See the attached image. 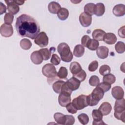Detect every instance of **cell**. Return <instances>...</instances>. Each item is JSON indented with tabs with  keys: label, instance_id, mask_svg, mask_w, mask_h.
<instances>
[{
	"label": "cell",
	"instance_id": "cell-9",
	"mask_svg": "<svg viewBox=\"0 0 125 125\" xmlns=\"http://www.w3.org/2000/svg\"><path fill=\"white\" fill-rule=\"evenodd\" d=\"M92 116L93 119V125H105V124L102 120L103 114L99 109H94L92 112Z\"/></svg>",
	"mask_w": 125,
	"mask_h": 125
},
{
	"label": "cell",
	"instance_id": "cell-48",
	"mask_svg": "<svg viewBox=\"0 0 125 125\" xmlns=\"http://www.w3.org/2000/svg\"><path fill=\"white\" fill-rule=\"evenodd\" d=\"M90 38L87 35H84L81 39V43L83 46L86 47V45L90 40Z\"/></svg>",
	"mask_w": 125,
	"mask_h": 125
},
{
	"label": "cell",
	"instance_id": "cell-22",
	"mask_svg": "<svg viewBox=\"0 0 125 125\" xmlns=\"http://www.w3.org/2000/svg\"><path fill=\"white\" fill-rule=\"evenodd\" d=\"M105 12V7L103 3H98L95 5L94 14L100 17L104 15Z\"/></svg>",
	"mask_w": 125,
	"mask_h": 125
},
{
	"label": "cell",
	"instance_id": "cell-42",
	"mask_svg": "<svg viewBox=\"0 0 125 125\" xmlns=\"http://www.w3.org/2000/svg\"><path fill=\"white\" fill-rule=\"evenodd\" d=\"M98 62L95 60L92 61L88 66V70L90 72H94L98 68Z\"/></svg>",
	"mask_w": 125,
	"mask_h": 125
},
{
	"label": "cell",
	"instance_id": "cell-34",
	"mask_svg": "<svg viewBox=\"0 0 125 125\" xmlns=\"http://www.w3.org/2000/svg\"><path fill=\"white\" fill-rule=\"evenodd\" d=\"M115 49L118 53H123L125 51V43L123 42H118L115 45Z\"/></svg>",
	"mask_w": 125,
	"mask_h": 125
},
{
	"label": "cell",
	"instance_id": "cell-3",
	"mask_svg": "<svg viewBox=\"0 0 125 125\" xmlns=\"http://www.w3.org/2000/svg\"><path fill=\"white\" fill-rule=\"evenodd\" d=\"M42 73L48 79H53L57 76L55 67L51 63H47L42 67Z\"/></svg>",
	"mask_w": 125,
	"mask_h": 125
},
{
	"label": "cell",
	"instance_id": "cell-33",
	"mask_svg": "<svg viewBox=\"0 0 125 125\" xmlns=\"http://www.w3.org/2000/svg\"><path fill=\"white\" fill-rule=\"evenodd\" d=\"M39 51L41 54L43 60L46 61L50 59L51 52L47 48H42L40 49Z\"/></svg>",
	"mask_w": 125,
	"mask_h": 125
},
{
	"label": "cell",
	"instance_id": "cell-31",
	"mask_svg": "<svg viewBox=\"0 0 125 125\" xmlns=\"http://www.w3.org/2000/svg\"><path fill=\"white\" fill-rule=\"evenodd\" d=\"M95 4L93 3H88L85 5L84 7V13L89 15H93L94 14Z\"/></svg>",
	"mask_w": 125,
	"mask_h": 125
},
{
	"label": "cell",
	"instance_id": "cell-21",
	"mask_svg": "<svg viewBox=\"0 0 125 125\" xmlns=\"http://www.w3.org/2000/svg\"><path fill=\"white\" fill-rule=\"evenodd\" d=\"M61 8L60 4L55 1L50 2L48 5V9L49 12L53 14H57Z\"/></svg>",
	"mask_w": 125,
	"mask_h": 125
},
{
	"label": "cell",
	"instance_id": "cell-45",
	"mask_svg": "<svg viewBox=\"0 0 125 125\" xmlns=\"http://www.w3.org/2000/svg\"><path fill=\"white\" fill-rule=\"evenodd\" d=\"M66 120L65 124V125H72L75 123V118L72 115H65Z\"/></svg>",
	"mask_w": 125,
	"mask_h": 125
},
{
	"label": "cell",
	"instance_id": "cell-36",
	"mask_svg": "<svg viewBox=\"0 0 125 125\" xmlns=\"http://www.w3.org/2000/svg\"><path fill=\"white\" fill-rule=\"evenodd\" d=\"M111 69L110 67L107 64H104L102 65L99 69V73L101 75L104 76L110 73Z\"/></svg>",
	"mask_w": 125,
	"mask_h": 125
},
{
	"label": "cell",
	"instance_id": "cell-47",
	"mask_svg": "<svg viewBox=\"0 0 125 125\" xmlns=\"http://www.w3.org/2000/svg\"><path fill=\"white\" fill-rule=\"evenodd\" d=\"M61 92H65V93H67L68 94H71L72 91L68 87L66 83L64 82V83H63V84L62 86V90H61Z\"/></svg>",
	"mask_w": 125,
	"mask_h": 125
},
{
	"label": "cell",
	"instance_id": "cell-12",
	"mask_svg": "<svg viewBox=\"0 0 125 125\" xmlns=\"http://www.w3.org/2000/svg\"><path fill=\"white\" fill-rule=\"evenodd\" d=\"M111 94L113 98L116 100H119L124 98V91L121 87L115 86L112 88Z\"/></svg>",
	"mask_w": 125,
	"mask_h": 125
},
{
	"label": "cell",
	"instance_id": "cell-8",
	"mask_svg": "<svg viewBox=\"0 0 125 125\" xmlns=\"http://www.w3.org/2000/svg\"><path fill=\"white\" fill-rule=\"evenodd\" d=\"M79 21L83 27H88L91 24L92 16L84 12H83L79 16Z\"/></svg>",
	"mask_w": 125,
	"mask_h": 125
},
{
	"label": "cell",
	"instance_id": "cell-27",
	"mask_svg": "<svg viewBox=\"0 0 125 125\" xmlns=\"http://www.w3.org/2000/svg\"><path fill=\"white\" fill-rule=\"evenodd\" d=\"M99 42L98 41L95 40V39H90L89 42H88L86 47L88 49H89L90 50L94 51L97 49V48L99 47Z\"/></svg>",
	"mask_w": 125,
	"mask_h": 125
},
{
	"label": "cell",
	"instance_id": "cell-15",
	"mask_svg": "<svg viewBox=\"0 0 125 125\" xmlns=\"http://www.w3.org/2000/svg\"><path fill=\"white\" fill-rule=\"evenodd\" d=\"M113 14L116 17H121L125 14V6L123 4L116 5L112 10Z\"/></svg>",
	"mask_w": 125,
	"mask_h": 125
},
{
	"label": "cell",
	"instance_id": "cell-37",
	"mask_svg": "<svg viewBox=\"0 0 125 125\" xmlns=\"http://www.w3.org/2000/svg\"><path fill=\"white\" fill-rule=\"evenodd\" d=\"M73 77H75L81 82H83L85 80L86 77V72L83 70L82 69L78 73L75 75H73Z\"/></svg>",
	"mask_w": 125,
	"mask_h": 125
},
{
	"label": "cell",
	"instance_id": "cell-14",
	"mask_svg": "<svg viewBox=\"0 0 125 125\" xmlns=\"http://www.w3.org/2000/svg\"><path fill=\"white\" fill-rule=\"evenodd\" d=\"M30 59L32 62L35 64H41L43 60V58L39 50L32 52L30 55Z\"/></svg>",
	"mask_w": 125,
	"mask_h": 125
},
{
	"label": "cell",
	"instance_id": "cell-25",
	"mask_svg": "<svg viewBox=\"0 0 125 125\" xmlns=\"http://www.w3.org/2000/svg\"><path fill=\"white\" fill-rule=\"evenodd\" d=\"M54 118L56 122L59 125H64L66 120L65 115L60 113L56 112L54 114Z\"/></svg>",
	"mask_w": 125,
	"mask_h": 125
},
{
	"label": "cell",
	"instance_id": "cell-23",
	"mask_svg": "<svg viewBox=\"0 0 125 125\" xmlns=\"http://www.w3.org/2000/svg\"><path fill=\"white\" fill-rule=\"evenodd\" d=\"M69 69L71 73L73 75H75L78 73L82 69V68L79 63L77 62H73L71 63Z\"/></svg>",
	"mask_w": 125,
	"mask_h": 125
},
{
	"label": "cell",
	"instance_id": "cell-41",
	"mask_svg": "<svg viewBox=\"0 0 125 125\" xmlns=\"http://www.w3.org/2000/svg\"><path fill=\"white\" fill-rule=\"evenodd\" d=\"M97 86L101 87L104 92H106L108 90H109V89L111 87V84L103 82L102 83H99Z\"/></svg>",
	"mask_w": 125,
	"mask_h": 125
},
{
	"label": "cell",
	"instance_id": "cell-4",
	"mask_svg": "<svg viewBox=\"0 0 125 125\" xmlns=\"http://www.w3.org/2000/svg\"><path fill=\"white\" fill-rule=\"evenodd\" d=\"M87 96L80 95L78 97L74 99L72 102V104L77 110H81L87 107L88 104L86 100Z\"/></svg>",
	"mask_w": 125,
	"mask_h": 125
},
{
	"label": "cell",
	"instance_id": "cell-6",
	"mask_svg": "<svg viewBox=\"0 0 125 125\" xmlns=\"http://www.w3.org/2000/svg\"><path fill=\"white\" fill-rule=\"evenodd\" d=\"M13 28L11 24L3 23L0 26V32L2 37L8 38L13 34Z\"/></svg>",
	"mask_w": 125,
	"mask_h": 125
},
{
	"label": "cell",
	"instance_id": "cell-50",
	"mask_svg": "<svg viewBox=\"0 0 125 125\" xmlns=\"http://www.w3.org/2000/svg\"><path fill=\"white\" fill-rule=\"evenodd\" d=\"M6 7L1 2H0V15H2V14L6 12Z\"/></svg>",
	"mask_w": 125,
	"mask_h": 125
},
{
	"label": "cell",
	"instance_id": "cell-17",
	"mask_svg": "<svg viewBox=\"0 0 125 125\" xmlns=\"http://www.w3.org/2000/svg\"><path fill=\"white\" fill-rule=\"evenodd\" d=\"M102 113L103 115L106 116L108 115L111 111L112 106L108 102L103 103L98 109Z\"/></svg>",
	"mask_w": 125,
	"mask_h": 125
},
{
	"label": "cell",
	"instance_id": "cell-1",
	"mask_svg": "<svg viewBox=\"0 0 125 125\" xmlns=\"http://www.w3.org/2000/svg\"><path fill=\"white\" fill-rule=\"evenodd\" d=\"M15 27L20 36L28 37L32 40L35 39L40 31L38 21L27 14H22L17 19Z\"/></svg>",
	"mask_w": 125,
	"mask_h": 125
},
{
	"label": "cell",
	"instance_id": "cell-10",
	"mask_svg": "<svg viewBox=\"0 0 125 125\" xmlns=\"http://www.w3.org/2000/svg\"><path fill=\"white\" fill-rule=\"evenodd\" d=\"M5 3L7 5V10L10 13L15 15L20 11L19 5L15 2L14 0H5Z\"/></svg>",
	"mask_w": 125,
	"mask_h": 125
},
{
	"label": "cell",
	"instance_id": "cell-28",
	"mask_svg": "<svg viewBox=\"0 0 125 125\" xmlns=\"http://www.w3.org/2000/svg\"><path fill=\"white\" fill-rule=\"evenodd\" d=\"M64 82H65L61 80H58L55 82L52 85V88L54 91L56 93H61L62 86L64 83Z\"/></svg>",
	"mask_w": 125,
	"mask_h": 125
},
{
	"label": "cell",
	"instance_id": "cell-35",
	"mask_svg": "<svg viewBox=\"0 0 125 125\" xmlns=\"http://www.w3.org/2000/svg\"><path fill=\"white\" fill-rule=\"evenodd\" d=\"M78 119L80 122L83 125L87 124L89 120L88 115L85 113H82L79 115L78 116Z\"/></svg>",
	"mask_w": 125,
	"mask_h": 125
},
{
	"label": "cell",
	"instance_id": "cell-18",
	"mask_svg": "<svg viewBox=\"0 0 125 125\" xmlns=\"http://www.w3.org/2000/svg\"><path fill=\"white\" fill-rule=\"evenodd\" d=\"M125 99L123 98L121 99L116 100L114 105L115 112H122L125 111Z\"/></svg>",
	"mask_w": 125,
	"mask_h": 125
},
{
	"label": "cell",
	"instance_id": "cell-32",
	"mask_svg": "<svg viewBox=\"0 0 125 125\" xmlns=\"http://www.w3.org/2000/svg\"><path fill=\"white\" fill-rule=\"evenodd\" d=\"M68 74V71L67 69L63 66H62L59 69V71L57 73V76L59 79H66Z\"/></svg>",
	"mask_w": 125,
	"mask_h": 125
},
{
	"label": "cell",
	"instance_id": "cell-7",
	"mask_svg": "<svg viewBox=\"0 0 125 125\" xmlns=\"http://www.w3.org/2000/svg\"><path fill=\"white\" fill-rule=\"evenodd\" d=\"M71 101V95L65 92H61L58 97V102L60 105L62 107H66Z\"/></svg>",
	"mask_w": 125,
	"mask_h": 125
},
{
	"label": "cell",
	"instance_id": "cell-2",
	"mask_svg": "<svg viewBox=\"0 0 125 125\" xmlns=\"http://www.w3.org/2000/svg\"><path fill=\"white\" fill-rule=\"evenodd\" d=\"M57 50L62 61L69 62L73 59V55L69 45L66 43L62 42L60 43L58 45Z\"/></svg>",
	"mask_w": 125,
	"mask_h": 125
},
{
	"label": "cell",
	"instance_id": "cell-24",
	"mask_svg": "<svg viewBox=\"0 0 125 125\" xmlns=\"http://www.w3.org/2000/svg\"><path fill=\"white\" fill-rule=\"evenodd\" d=\"M84 53V47L81 44L76 45L73 50V54L76 57L79 58L83 56Z\"/></svg>",
	"mask_w": 125,
	"mask_h": 125
},
{
	"label": "cell",
	"instance_id": "cell-11",
	"mask_svg": "<svg viewBox=\"0 0 125 125\" xmlns=\"http://www.w3.org/2000/svg\"><path fill=\"white\" fill-rule=\"evenodd\" d=\"M104 92L100 87L97 86L90 94L91 97L97 102H99L104 97Z\"/></svg>",
	"mask_w": 125,
	"mask_h": 125
},
{
	"label": "cell",
	"instance_id": "cell-38",
	"mask_svg": "<svg viewBox=\"0 0 125 125\" xmlns=\"http://www.w3.org/2000/svg\"><path fill=\"white\" fill-rule=\"evenodd\" d=\"M100 83L99 77L96 75L92 76L89 80V83L92 86H97Z\"/></svg>",
	"mask_w": 125,
	"mask_h": 125
},
{
	"label": "cell",
	"instance_id": "cell-19",
	"mask_svg": "<svg viewBox=\"0 0 125 125\" xmlns=\"http://www.w3.org/2000/svg\"><path fill=\"white\" fill-rule=\"evenodd\" d=\"M106 33L101 29H96L94 30L92 34V38L98 41H103L104 35Z\"/></svg>",
	"mask_w": 125,
	"mask_h": 125
},
{
	"label": "cell",
	"instance_id": "cell-46",
	"mask_svg": "<svg viewBox=\"0 0 125 125\" xmlns=\"http://www.w3.org/2000/svg\"><path fill=\"white\" fill-rule=\"evenodd\" d=\"M66 110L67 111L72 114H75L77 112V109L75 107L72 103H70L66 106Z\"/></svg>",
	"mask_w": 125,
	"mask_h": 125
},
{
	"label": "cell",
	"instance_id": "cell-13",
	"mask_svg": "<svg viewBox=\"0 0 125 125\" xmlns=\"http://www.w3.org/2000/svg\"><path fill=\"white\" fill-rule=\"evenodd\" d=\"M68 87L73 91L77 90L81 84V82L74 77H72L66 82Z\"/></svg>",
	"mask_w": 125,
	"mask_h": 125
},
{
	"label": "cell",
	"instance_id": "cell-30",
	"mask_svg": "<svg viewBox=\"0 0 125 125\" xmlns=\"http://www.w3.org/2000/svg\"><path fill=\"white\" fill-rule=\"evenodd\" d=\"M32 46L31 41L27 39H23L20 41V46L24 50L29 49Z\"/></svg>",
	"mask_w": 125,
	"mask_h": 125
},
{
	"label": "cell",
	"instance_id": "cell-26",
	"mask_svg": "<svg viewBox=\"0 0 125 125\" xmlns=\"http://www.w3.org/2000/svg\"><path fill=\"white\" fill-rule=\"evenodd\" d=\"M69 16V11L65 8H61L57 13L58 18L61 21H64L67 19Z\"/></svg>",
	"mask_w": 125,
	"mask_h": 125
},
{
	"label": "cell",
	"instance_id": "cell-40",
	"mask_svg": "<svg viewBox=\"0 0 125 125\" xmlns=\"http://www.w3.org/2000/svg\"><path fill=\"white\" fill-rule=\"evenodd\" d=\"M50 62L53 65H57L60 64L61 62V59L56 54H53L51 58Z\"/></svg>",
	"mask_w": 125,
	"mask_h": 125
},
{
	"label": "cell",
	"instance_id": "cell-29",
	"mask_svg": "<svg viewBox=\"0 0 125 125\" xmlns=\"http://www.w3.org/2000/svg\"><path fill=\"white\" fill-rule=\"evenodd\" d=\"M116 81V77L115 76L111 73H109L104 76L103 78V82L112 84L115 83Z\"/></svg>",
	"mask_w": 125,
	"mask_h": 125
},
{
	"label": "cell",
	"instance_id": "cell-49",
	"mask_svg": "<svg viewBox=\"0 0 125 125\" xmlns=\"http://www.w3.org/2000/svg\"><path fill=\"white\" fill-rule=\"evenodd\" d=\"M125 26H123L119 28L118 30V35L120 37L122 38H125Z\"/></svg>",
	"mask_w": 125,
	"mask_h": 125
},
{
	"label": "cell",
	"instance_id": "cell-39",
	"mask_svg": "<svg viewBox=\"0 0 125 125\" xmlns=\"http://www.w3.org/2000/svg\"><path fill=\"white\" fill-rule=\"evenodd\" d=\"M13 20L14 16L13 14L10 13H7L5 14L4 17V21L5 23L11 24L13 22Z\"/></svg>",
	"mask_w": 125,
	"mask_h": 125
},
{
	"label": "cell",
	"instance_id": "cell-43",
	"mask_svg": "<svg viewBox=\"0 0 125 125\" xmlns=\"http://www.w3.org/2000/svg\"><path fill=\"white\" fill-rule=\"evenodd\" d=\"M114 117L119 120H121L123 122H125V111L122 112H115Z\"/></svg>",
	"mask_w": 125,
	"mask_h": 125
},
{
	"label": "cell",
	"instance_id": "cell-51",
	"mask_svg": "<svg viewBox=\"0 0 125 125\" xmlns=\"http://www.w3.org/2000/svg\"><path fill=\"white\" fill-rule=\"evenodd\" d=\"M15 1L18 5H22L24 2V1H21V0H15Z\"/></svg>",
	"mask_w": 125,
	"mask_h": 125
},
{
	"label": "cell",
	"instance_id": "cell-16",
	"mask_svg": "<svg viewBox=\"0 0 125 125\" xmlns=\"http://www.w3.org/2000/svg\"><path fill=\"white\" fill-rule=\"evenodd\" d=\"M108 48L105 46H100L96 50L97 56L101 59H104L107 58L108 55Z\"/></svg>",
	"mask_w": 125,
	"mask_h": 125
},
{
	"label": "cell",
	"instance_id": "cell-5",
	"mask_svg": "<svg viewBox=\"0 0 125 125\" xmlns=\"http://www.w3.org/2000/svg\"><path fill=\"white\" fill-rule=\"evenodd\" d=\"M34 42L41 47H45L48 44V37L44 32H41L35 38Z\"/></svg>",
	"mask_w": 125,
	"mask_h": 125
},
{
	"label": "cell",
	"instance_id": "cell-44",
	"mask_svg": "<svg viewBox=\"0 0 125 125\" xmlns=\"http://www.w3.org/2000/svg\"><path fill=\"white\" fill-rule=\"evenodd\" d=\"M86 100H87V103L88 104V105L93 106L96 105L98 104V102L96 101L90 95V94L87 96L86 97Z\"/></svg>",
	"mask_w": 125,
	"mask_h": 125
},
{
	"label": "cell",
	"instance_id": "cell-20",
	"mask_svg": "<svg viewBox=\"0 0 125 125\" xmlns=\"http://www.w3.org/2000/svg\"><path fill=\"white\" fill-rule=\"evenodd\" d=\"M103 41L108 44H113L117 41V37L113 33H107L104 35Z\"/></svg>",
	"mask_w": 125,
	"mask_h": 125
}]
</instances>
